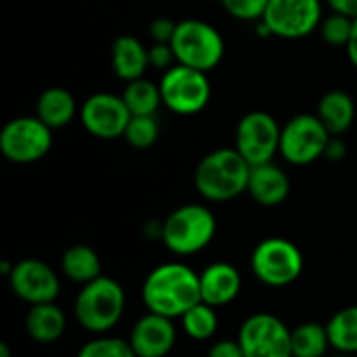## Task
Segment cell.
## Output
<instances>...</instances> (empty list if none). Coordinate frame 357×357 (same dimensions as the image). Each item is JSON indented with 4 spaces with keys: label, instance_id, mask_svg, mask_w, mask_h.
I'll return each instance as SVG.
<instances>
[{
    "label": "cell",
    "instance_id": "6da1fadb",
    "mask_svg": "<svg viewBox=\"0 0 357 357\" xmlns=\"http://www.w3.org/2000/svg\"><path fill=\"white\" fill-rule=\"evenodd\" d=\"M142 301L149 312L182 318L190 307L201 301L199 274L180 261L157 266L142 284Z\"/></svg>",
    "mask_w": 357,
    "mask_h": 357
},
{
    "label": "cell",
    "instance_id": "7a4b0ae2",
    "mask_svg": "<svg viewBox=\"0 0 357 357\" xmlns=\"http://www.w3.org/2000/svg\"><path fill=\"white\" fill-rule=\"evenodd\" d=\"M251 165L236 149H215L207 153L195 169V188L213 203H226L247 192Z\"/></svg>",
    "mask_w": 357,
    "mask_h": 357
},
{
    "label": "cell",
    "instance_id": "3957f363",
    "mask_svg": "<svg viewBox=\"0 0 357 357\" xmlns=\"http://www.w3.org/2000/svg\"><path fill=\"white\" fill-rule=\"evenodd\" d=\"M218 232V222L211 209L199 203H188L174 209L161 222V241L174 255H195L209 247Z\"/></svg>",
    "mask_w": 357,
    "mask_h": 357
},
{
    "label": "cell",
    "instance_id": "277c9868",
    "mask_svg": "<svg viewBox=\"0 0 357 357\" xmlns=\"http://www.w3.org/2000/svg\"><path fill=\"white\" fill-rule=\"evenodd\" d=\"M126 310V293L123 287L109 278L98 276L96 280L82 287L75 297V320L90 333H107L111 331L123 316Z\"/></svg>",
    "mask_w": 357,
    "mask_h": 357
},
{
    "label": "cell",
    "instance_id": "5b68a950",
    "mask_svg": "<svg viewBox=\"0 0 357 357\" xmlns=\"http://www.w3.org/2000/svg\"><path fill=\"white\" fill-rule=\"evenodd\" d=\"M169 44L180 65H186L205 73L215 69L222 63L224 52H226L222 33L211 23L201 21V19L178 21Z\"/></svg>",
    "mask_w": 357,
    "mask_h": 357
},
{
    "label": "cell",
    "instance_id": "8992f818",
    "mask_svg": "<svg viewBox=\"0 0 357 357\" xmlns=\"http://www.w3.org/2000/svg\"><path fill=\"white\" fill-rule=\"evenodd\" d=\"M251 270L255 278L268 287H289L303 274V253L293 241L270 236L253 249Z\"/></svg>",
    "mask_w": 357,
    "mask_h": 357
},
{
    "label": "cell",
    "instance_id": "52a82bcc",
    "mask_svg": "<svg viewBox=\"0 0 357 357\" xmlns=\"http://www.w3.org/2000/svg\"><path fill=\"white\" fill-rule=\"evenodd\" d=\"M159 88L163 105L176 115H197L211 100V84L207 73L180 63L163 71Z\"/></svg>",
    "mask_w": 357,
    "mask_h": 357
},
{
    "label": "cell",
    "instance_id": "ba28073f",
    "mask_svg": "<svg viewBox=\"0 0 357 357\" xmlns=\"http://www.w3.org/2000/svg\"><path fill=\"white\" fill-rule=\"evenodd\" d=\"M52 149V130L36 115H21L0 130V153L19 165L40 161Z\"/></svg>",
    "mask_w": 357,
    "mask_h": 357
},
{
    "label": "cell",
    "instance_id": "9c48e42d",
    "mask_svg": "<svg viewBox=\"0 0 357 357\" xmlns=\"http://www.w3.org/2000/svg\"><path fill=\"white\" fill-rule=\"evenodd\" d=\"M331 132L316 113L291 117L280 132V155L291 165H310L324 157Z\"/></svg>",
    "mask_w": 357,
    "mask_h": 357
},
{
    "label": "cell",
    "instance_id": "30bf717a",
    "mask_svg": "<svg viewBox=\"0 0 357 357\" xmlns=\"http://www.w3.org/2000/svg\"><path fill=\"white\" fill-rule=\"evenodd\" d=\"M282 126L266 111H251L241 117L234 134V149L253 165L270 163L280 153Z\"/></svg>",
    "mask_w": 357,
    "mask_h": 357
},
{
    "label": "cell",
    "instance_id": "8fae6325",
    "mask_svg": "<svg viewBox=\"0 0 357 357\" xmlns=\"http://www.w3.org/2000/svg\"><path fill=\"white\" fill-rule=\"evenodd\" d=\"M322 19L320 0H270L261 21L270 27L272 36L299 40L314 33Z\"/></svg>",
    "mask_w": 357,
    "mask_h": 357
},
{
    "label": "cell",
    "instance_id": "7c38bea8",
    "mask_svg": "<svg viewBox=\"0 0 357 357\" xmlns=\"http://www.w3.org/2000/svg\"><path fill=\"white\" fill-rule=\"evenodd\" d=\"M245 357H293L291 328L272 314L249 316L236 339Z\"/></svg>",
    "mask_w": 357,
    "mask_h": 357
},
{
    "label": "cell",
    "instance_id": "4fadbf2b",
    "mask_svg": "<svg viewBox=\"0 0 357 357\" xmlns=\"http://www.w3.org/2000/svg\"><path fill=\"white\" fill-rule=\"evenodd\" d=\"M132 119V113L123 96L111 92H96L84 100L79 107V121L84 130L100 140L123 138L126 128Z\"/></svg>",
    "mask_w": 357,
    "mask_h": 357
},
{
    "label": "cell",
    "instance_id": "5bb4252c",
    "mask_svg": "<svg viewBox=\"0 0 357 357\" xmlns=\"http://www.w3.org/2000/svg\"><path fill=\"white\" fill-rule=\"evenodd\" d=\"M13 293L29 305L52 303L59 297L61 282L54 270L40 259H21L8 276Z\"/></svg>",
    "mask_w": 357,
    "mask_h": 357
},
{
    "label": "cell",
    "instance_id": "9a60e30c",
    "mask_svg": "<svg viewBox=\"0 0 357 357\" xmlns=\"http://www.w3.org/2000/svg\"><path fill=\"white\" fill-rule=\"evenodd\" d=\"M176 326L172 318L149 312L142 316L132 333H130V345L136 357H165L176 345Z\"/></svg>",
    "mask_w": 357,
    "mask_h": 357
},
{
    "label": "cell",
    "instance_id": "2e32d148",
    "mask_svg": "<svg viewBox=\"0 0 357 357\" xmlns=\"http://www.w3.org/2000/svg\"><path fill=\"white\" fill-rule=\"evenodd\" d=\"M199 278H201V301L213 307L232 303L243 287L241 272L228 261H215L207 266L199 274Z\"/></svg>",
    "mask_w": 357,
    "mask_h": 357
},
{
    "label": "cell",
    "instance_id": "e0dca14e",
    "mask_svg": "<svg viewBox=\"0 0 357 357\" xmlns=\"http://www.w3.org/2000/svg\"><path fill=\"white\" fill-rule=\"evenodd\" d=\"M247 192L257 205L264 207H276L282 205L289 199L291 192V180L282 167L276 163H261L251 167L249 176V186Z\"/></svg>",
    "mask_w": 357,
    "mask_h": 357
},
{
    "label": "cell",
    "instance_id": "ac0fdd59",
    "mask_svg": "<svg viewBox=\"0 0 357 357\" xmlns=\"http://www.w3.org/2000/svg\"><path fill=\"white\" fill-rule=\"evenodd\" d=\"M111 67L113 73L123 82H134L144 77L149 65V48L134 36H119L111 46Z\"/></svg>",
    "mask_w": 357,
    "mask_h": 357
},
{
    "label": "cell",
    "instance_id": "d6986e66",
    "mask_svg": "<svg viewBox=\"0 0 357 357\" xmlns=\"http://www.w3.org/2000/svg\"><path fill=\"white\" fill-rule=\"evenodd\" d=\"M77 102L73 98V94L67 88L61 86H50L46 88L36 102V115L50 128H63L67 123L73 121V117L77 115Z\"/></svg>",
    "mask_w": 357,
    "mask_h": 357
},
{
    "label": "cell",
    "instance_id": "ffe728a7",
    "mask_svg": "<svg viewBox=\"0 0 357 357\" xmlns=\"http://www.w3.org/2000/svg\"><path fill=\"white\" fill-rule=\"evenodd\" d=\"M316 115L331 132V136H341L354 126L356 119L354 96L347 94L345 90H331L320 98Z\"/></svg>",
    "mask_w": 357,
    "mask_h": 357
},
{
    "label": "cell",
    "instance_id": "44dd1931",
    "mask_svg": "<svg viewBox=\"0 0 357 357\" xmlns=\"http://www.w3.org/2000/svg\"><path fill=\"white\" fill-rule=\"evenodd\" d=\"M65 328H67L65 314L59 305H54V301L31 305V310L25 316V331L38 343L59 341L63 337Z\"/></svg>",
    "mask_w": 357,
    "mask_h": 357
},
{
    "label": "cell",
    "instance_id": "7402d4cb",
    "mask_svg": "<svg viewBox=\"0 0 357 357\" xmlns=\"http://www.w3.org/2000/svg\"><path fill=\"white\" fill-rule=\"evenodd\" d=\"M63 274L79 284H88L102 276V264L98 253L88 245H73L61 257Z\"/></svg>",
    "mask_w": 357,
    "mask_h": 357
},
{
    "label": "cell",
    "instance_id": "603a6c76",
    "mask_svg": "<svg viewBox=\"0 0 357 357\" xmlns=\"http://www.w3.org/2000/svg\"><path fill=\"white\" fill-rule=\"evenodd\" d=\"M121 96H123L132 117L134 115H155L157 109L163 105L159 84H155L146 77H138L134 82H128Z\"/></svg>",
    "mask_w": 357,
    "mask_h": 357
},
{
    "label": "cell",
    "instance_id": "cb8c5ba5",
    "mask_svg": "<svg viewBox=\"0 0 357 357\" xmlns=\"http://www.w3.org/2000/svg\"><path fill=\"white\" fill-rule=\"evenodd\" d=\"M331 345L328 328L318 322H305L291 331L293 357H324Z\"/></svg>",
    "mask_w": 357,
    "mask_h": 357
},
{
    "label": "cell",
    "instance_id": "d4e9b609",
    "mask_svg": "<svg viewBox=\"0 0 357 357\" xmlns=\"http://www.w3.org/2000/svg\"><path fill=\"white\" fill-rule=\"evenodd\" d=\"M328 337H331V345L341 351V354H357V305L343 307L341 312H337L328 324Z\"/></svg>",
    "mask_w": 357,
    "mask_h": 357
},
{
    "label": "cell",
    "instance_id": "484cf974",
    "mask_svg": "<svg viewBox=\"0 0 357 357\" xmlns=\"http://www.w3.org/2000/svg\"><path fill=\"white\" fill-rule=\"evenodd\" d=\"M218 314H215V307L205 303V301H199L195 307H190L184 316H182V326H184V333L195 339V341H207L211 339L215 333H218Z\"/></svg>",
    "mask_w": 357,
    "mask_h": 357
},
{
    "label": "cell",
    "instance_id": "4316f807",
    "mask_svg": "<svg viewBox=\"0 0 357 357\" xmlns=\"http://www.w3.org/2000/svg\"><path fill=\"white\" fill-rule=\"evenodd\" d=\"M123 138L134 149H149L159 138V121L155 115H134L126 128Z\"/></svg>",
    "mask_w": 357,
    "mask_h": 357
},
{
    "label": "cell",
    "instance_id": "83f0119b",
    "mask_svg": "<svg viewBox=\"0 0 357 357\" xmlns=\"http://www.w3.org/2000/svg\"><path fill=\"white\" fill-rule=\"evenodd\" d=\"M75 357H136V354H134L130 341L100 337V339L86 343Z\"/></svg>",
    "mask_w": 357,
    "mask_h": 357
},
{
    "label": "cell",
    "instance_id": "f1b7e54d",
    "mask_svg": "<svg viewBox=\"0 0 357 357\" xmlns=\"http://www.w3.org/2000/svg\"><path fill=\"white\" fill-rule=\"evenodd\" d=\"M351 31H354V19L345 17V15H339V13H333V15L324 17L322 23H320L322 40L333 44V46H347L349 38H351Z\"/></svg>",
    "mask_w": 357,
    "mask_h": 357
},
{
    "label": "cell",
    "instance_id": "f546056e",
    "mask_svg": "<svg viewBox=\"0 0 357 357\" xmlns=\"http://www.w3.org/2000/svg\"><path fill=\"white\" fill-rule=\"evenodd\" d=\"M220 2L230 17H234L238 21L257 23L264 19V13H266L270 0H220Z\"/></svg>",
    "mask_w": 357,
    "mask_h": 357
},
{
    "label": "cell",
    "instance_id": "4dcf8cb0",
    "mask_svg": "<svg viewBox=\"0 0 357 357\" xmlns=\"http://www.w3.org/2000/svg\"><path fill=\"white\" fill-rule=\"evenodd\" d=\"M176 61V52L172 48V44H161V42H153V46L149 48V65L161 71H167L169 67H174Z\"/></svg>",
    "mask_w": 357,
    "mask_h": 357
},
{
    "label": "cell",
    "instance_id": "1f68e13d",
    "mask_svg": "<svg viewBox=\"0 0 357 357\" xmlns=\"http://www.w3.org/2000/svg\"><path fill=\"white\" fill-rule=\"evenodd\" d=\"M176 21H172L169 17H157L151 21L149 25V33L153 38V42H161V44H169L176 31Z\"/></svg>",
    "mask_w": 357,
    "mask_h": 357
},
{
    "label": "cell",
    "instance_id": "d6a6232c",
    "mask_svg": "<svg viewBox=\"0 0 357 357\" xmlns=\"http://www.w3.org/2000/svg\"><path fill=\"white\" fill-rule=\"evenodd\" d=\"M207 357H245V354H243V347L238 341L224 339V341H218L215 345H211Z\"/></svg>",
    "mask_w": 357,
    "mask_h": 357
},
{
    "label": "cell",
    "instance_id": "836d02e7",
    "mask_svg": "<svg viewBox=\"0 0 357 357\" xmlns=\"http://www.w3.org/2000/svg\"><path fill=\"white\" fill-rule=\"evenodd\" d=\"M347 155V144L341 136H331L328 144H326V151H324V157L331 159V161H341L345 159Z\"/></svg>",
    "mask_w": 357,
    "mask_h": 357
},
{
    "label": "cell",
    "instance_id": "e575fe53",
    "mask_svg": "<svg viewBox=\"0 0 357 357\" xmlns=\"http://www.w3.org/2000/svg\"><path fill=\"white\" fill-rule=\"evenodd\" d=\"M326 4L331 6L333 13L345 15V17H357V0H326Z\"/></svg>",
    "mask_w": 357,
    "mask_h": 357
},
{
    "label": "cell",
    "instance_id": "d590c367",
    "mask_svg": "<svg viewBox=\"0 0 357 357\" xmlns=\"http://www.w3.org/2000/svg\"><path fill=\"white\" fill-rule=\"evenodd\" d=\"M345 48H347V56H349L351 65H354V67H357V17L354 19V31H351L349 44H347Z\"/></svg>",
    "mask_w": 357,
    "mask_h": 357
},
{
    "label": "cell",
    "instance_id": "8d00e7d4",
    "mask_svg": "<svg viewBox=\"0 0 357 357\" xmlns=\"http://www.w3.org/2000/svg\"><path fill=\"white\" fill-rule=\"evenodd\" d=\"M13 354H10V347H8V343H0V357H10Z\"/></svg>",
    "mask_w": 357,
    "mask_h": 357
},
{
    "label": "cell",
    "instance_id": "74e56055",
    "mask_svg": "<svg viewBox=\"0 0 357 357\" xmlns=\"http://www.w3.org/2000/svg\"><path fill=\"white\" fill-rule=\"evenodd\" d=\"M328 357H351V356H347V354H339V356H328Z\"/></svg>",
    "mask_w": 357,
    "mask_h": 357
}]
</instances>
